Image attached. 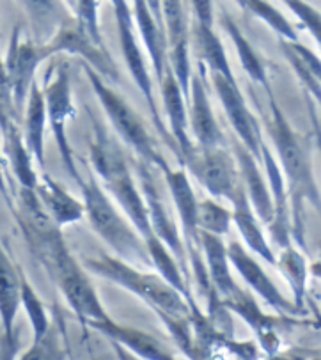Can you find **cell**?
I'll return each mask as SVG.
<instances>
[{"mask_svg":"<svg viewBox=\"0 0 321 360\" xmlns=\"http://www.w3.org/2000/svg\"><path fill=\"white\" fill-rule=\"evenodd\" d=\"M20 2L29 15L34 30L38 32V36H45L46 41L63 23L71 18V13L64 8L63 0H20Z\"/></svg>","mask_w":321,"mask_h":360,"instance_id":"cell-35","label":"cell"},{"mask_svg":"<svg viewBox=\"0 0 321 360\" xmlns=\"http://www.w3.org/2000/svg\"><path fill=\"white\" fill-rule=\"evenodd\" d=\"M144 243H146L148 254H150L151 266L157 268L158 275H160L164 281H167L172 288L180 291L185 298L190 304L194 300V295L190 291V284H188V277L183 274V268L178 263L174 256H172L171 250L165 247V243L162 242L160 238H157L155 234L144 238Z\"/></svg>","mask_w":321,"mask_h":360,"instance_id":"cell-30","label":"cell"},{"mask_svg":"<svg viewBox=\"0 0 321 360\" xmlns=\"http://www.w3.org/2000/svg\"><path fill=\"white\" fill-rule=\"evenodd\" d=\"M206 68L199 64V73H192L188 84L187 114L188 131L197 148H217L224 144V134L218 127L204 82Z\"/></svg>","mask_w":321,"mask_h":360,"instance_id":"cell-13","label":"cell"},{"mask_svg":"<svg viewBox=\"0 0 321 360\" xmlns=\"http://www.w3.org/2000/svg\"><path fill=\"white\" fill-rule=\"evenodd\" d=\"M245 11L254 15L256 18L263 20L272 30L279 34L280 39H288V41H299V32L295 27L289 23V20L268 2V0H247Z\"/></svg>","mask_w":321,"mask_h":360,"instance_id":"cell-38","label":"cell"},{"mask_svg":"<svg viewBox=\"0 0 321 360\" xmlns=\"http://www.w3.org/2000/svg\"><path fill=\"white\" fill-rule=\"evenodd\" d=\"M86 270L107 278L123 290L146 302L160 318L164 316H190L188 300L172 288L158 274L138 270V266L119 259L117 256L100 254L96 257H87L82 263Z\"/></svg>","mask_w":321,"mask_h":360,"instance_id":"cell-3","label":"cell"},{"mask_svg":"<svg viewBox=\"0 0 321 360\" xmlns=\"http://www.w3.org/2000/svg\"><path fill=\"white\" fill-rule=\"evenodd\" d=\"M229 202L232 205V224L238 227L247 249L261 257L266 263L275 264V252L270 247V242L266 240L265 233L261 229V222H259L258 215H256L251 202L247 199L245 190H243L242 185L238 186V190H236Z\"/></svg>","mask_w":321,"mask_h":360,"instance_id":"cell-22","label":"cell"},{"mask_svg":"<svg viewBox=\"0 0 321 360\" xmlns=\"http://www.w3.org/2000/svg\"><path fill=\"white\" fill-rule=\"evenodd\" d=\"M270 121L266 123L270 139L275 146L279 156V167L282 171L286 188H288L289 212H291L293 236L299 238L300 245H303L302 229V212L303 202H310L314 208H320V190L313 174V160H310L309 148L300 141L296 131L289 127L288 119L277 105L273 93L270 91Z\"/></svg>","mask_w":321,"mask_h":360,"instance_id":"cell-1","label":"cell"},{"mask_svg":"<svg viewBox=\"0 0 321 360\" xmlns=\"http://www.w3.org/2000/svg\"><path fill=\"white\" fill-rule=\"evenodd\" d=\"M0 195L4 197L6 202H8V206L11 208V212L15 213V201H13L11 193H9L8 190V183H6V174H4V165H2V156H0Z\"/></svg>","mask_w":321,"mask_h":360,"instance_id":"cell-43","label":"cell"},{"mask_svg":"<svg viewBox=\"0 0 321 360\" xmlns=\"http://www.w3.org/2000/svg\"><path fill=\"white\" fill-rule=\"evenodd\" d=\"M138 172H140L142 179V195L146 201L148 215H150V224L153 234L160 238L162 242L165 243L172 256L178 259L185 271H188V261H187V249H185V242L181 238L180 229L176 226L174 219L169 213L167 206H165L164 199H162L160 192H158V185L153 178V167L148 165L146 162L138 160Z\"/></svg>","mask_w":321,"mask_h":360,"instance_id":"cell-11","label":"cell"},{"mask_svg":"<svg viewBox=\"0 0 321 360\" xmlns=\"http://www.w3.org/2000/svg\"><path fill=\"white\" fill-rule=\"evenodd\" d=\"M211 82L236 137L261 162V146L265 142L263 141L261 127H259L258 119L252 114L251 108L247 107V101L243 98L242 91H240L238 82L228 80L221 75H211Z\"/></svg>","mask_w":321,"mask_h":360,"instance_id":"cell-10","label":"cell"},{"mask_svg":"<svg viewBox=\"0 0 321 360\" xmlns=\"http://www.w3.org/2000/svg\"><path fill=\"white\" fill-rule=\"evenodd\" d=\"M30 245L48 270L53 283L59 286L71 311L79 316V319L86 327L93 321L110 318L109 312L105 311L100 297L96 295V290L91 284V278L87 277L86 268L67 250L63 234L34 240L30 242Z\"/></svg>","mask_w":321,"mask_h":360,"instance_id":"cell-2","label":"cell"},{"mask_svg":"<svg viewBox=\"0 0 321 360\" xmlns=\"http://www.w3.org/2000/svg\"><path fill=\"white\" fill-rule=\"evenodd\" d=\"M284 4L288 6L289 9L293 11V15L302 22V25L309 30L310 34L314 36L316 43H320L321 39V16L320 11L316 8L306 2V0H282Z\"/></svg>","mask_w":321,"mask_h":360,"instance_id":"cell-40","label":"cell"},{"mask_svg":"<svg viewBox=\"0 0 321 360\" xmlns=\"http://www.w3.org/2000/svg\"><path fill=\"white\" fill-rule=\"evenodd\" d=\"M20 305L25 309L27 316H29L30 319V325H32V346L41 345V342L48 338L50 316L45 307V302L39 298V295L36 293V290H34L32 284L29 283V278L25 277L23 271L20 274Z\"/></svg>","mask_w":321,"mask_h":360,"instance_id":"cell-36","label":"cell"},{"mask_svg":"<svg viewBox=\"0 0 321 360\" xmlns=\"http://www.w3.org/2000/svg\"><path fill=\"white\" fill-rule=\"evenodd\" d=\"M277 270L284 275L293 291V305L296 311L303 309V300H306V284H307V261L306 256L296 249L293 243L282 247L279 256H275Z\"/></svg>","mask_w":321,"mask_h":360,"instance_id":"cell-34","label":"cell"},{"mask_svg":"<svg viewBox=\"0 0 321 360\" xmlns=\"http://www.w3.org/2000/svg\"><path fill=\"white\" fill-rule=\"evenodd\" d=\"M225 250H228L229 264H232V268L242 275L247 286L251 288L266 305H270L277 314L288 318V314L299 312L293 302H289L280 293L279 288L273 284L272 278L266 275L259 261L249 252V249H245L242 243L231 242L229 245H225Z\"/></svg>","mask_w":321,"mask_h":360,"instance_id":"cell-14","label":"cell"},{"mask_svg":"<svg viewBox=\"0 0 321 360\" xmlns=\"http://www.w3.org/2000/svg\"><path fill=\"white\" fill-rule=\"evenodd\" d=\"M160 15L167 36V63L180 84L185 98H188L190 84V30L183 0H160Z\"/></svg>","mask_w":321,"mask_h":360,"instance_id":"cell-9","label":"cell"},{"mask_svg":"<svg viewBox=\"0 0 321 360\" xmlns=\"http://www.w3.org/2000/svg\"><path fill=\"white\" fill-rule=\"evenodd\" d=\"M0 73H4V60L0 59Z\"/></svg>","mask_w":321,"mask_h":360,"instance_id":"cell-45","label":"cell"},{"mask_svg":"<svg viewBox=\"0 0 321 360\" xmlns=\"http://www.w3.org/2000/svg\"><path fill=\"white\" fill-rule=\"evenodd\" d=\"M232 226L231 210L222 206L213 197L197 202V227L199 231L217 234L224 238Z\"/></svg>","mask_w":321,"mask_h":360,"instance_id":"cell-37","label":"cell"},{"mask_svg":"<svg viewBox=\"0 0 321 360\" xmlns=\"http://www.w3.org/2000/svg\"><path fill=\"white\" fill-rule=\"evenodd\" d=\"M238 2V6H242V9H245V4H247V0H236Z\"/></svg>","mask_w":321,"mask_h":360,"instance_id":"cell-44","label":"cell"},{"mask_svg":"<svg viewBox=\"0 0 321 360\" xmlns=\"http://www.w3.org/2000/svg\"><path fill=\"white\" fill-rule=\"evenodd\" d=\"M23 110H25L23 141H25L27 149L32 155L34 162L41 169H45V128L48 121H46L45 96H43V91L39 89L36 80L30 86Z\"/></svg>","mask_w":321,"mask_h":360,"instance_id":"cell-28","label":"cell"},{"mask_svg":"<svg viewBox=\"0 0 321 360\" xmlns=\"http://www.w3.org/2000/svg\"><path fill=\"white\" fill-rule=\"evenodd\" d=\"M93 330L100 332L101 335L109 338L110 341L117 342V345L124 346L130 352H133L137 356H144V359H172V353L165 349V346L158 341L157 338H153L151 334L144 330H138V328L126 327V325H121L117 321H114L112 318L101 319V321H93V323L87 325Z\"/></svg>","mask_w":321,"mask_h":360,"instance_id":"cell-21","label":"cell"},{"mask_svg":"<svg viewBox=\"0 0 321 360\" xmlns=\"http://www.w3.org/2000/svg\"><path fill=\"white\" fill-rule=\"evenodd\" d=\"M79 186L82 190L86 217L94 233L116 252L119 259L133 266H151L150 254L142 236L131 222L121 217L96 178L91 176L87 181L80 179Z\"/></svg>","mask_w":321,"mask_h":360,"instance_id":"cell-4","label":"cell"},{"mask_svg":"<svg viewBox=\"0 0 321 360\" xmlns=\"http://www.w3.org/2000/svg\"><path fill=\"white\" fill-rule=\"evenodd\" d=\"M164 178L171 190L172 201H174L176 212L180 217L181 227L185 234V249L187 247H201L199 243V227H197V195H195L192 183L185 169H171L165 165L162 169Z\"/></svg>","mask_w":321,"mask_h":360,"instance_id":"cell-18","label":"cell"},{"mask_svg":"<svg viewBox=\"0 0 321 360\" xmlns=\"http://www.w3.org/2000/svg\"><path fill=\"white\" fill-rule=\"evenodd\" d=\"M71 91H73V87H71L70 71L64 66L50 68L48 73H46L45 89H43L46 105V121H48L50 128H52L53 139H55L57 148H59L64 167L70 172L71 178L79 183L82 178H80L79 169H77L70 139H67L66 134V124L70 123V119L77 115L75 105H73V93Z\"/></svg>","mask_w":321,"mask_h":360,"instance_id":"cell-6","label":"cell"},{"mask_svg":"<svg viewBox=\"0 0 321 360\" xmlns=\"http://www.w3.org/2000/svg\"><path fill=\"white\" fill-rule=\"evenodd\" d=\"M91 164L94 172L103 179V183L112 181L117 176L130 172L128 158L123 149L110 134L105 130L103 124L98 123L93 115V141H91Z\"/></svg>","mask_w":321,"mask_h":360,"instance_id":"cell-23","label":"cell"},{"mask_svg":"<svg viewBox=\"0 0 321 360\" xmlns=\"http://www.w3.org/2000/svg\"><path fill=\"white\" fill-rule=\"evenodd\" d=\"M46 43L52 49L53 56L57 53L79 56L84 63L94 68L103 78H114V82L119 80V73H117V68L109 50L105 49V45L94 43L73 16L66 23H63Z\"/></svg>","mask_w":321,"mask_h":360,"instance_id":"cell-12","label":"cell"},{"mask_svg":"<svg viewBox=\"0 0 321 360\" xmlns=\"http://www.w3.org/2000/svg\"><path fill=\"white\" fill-rule=\"evenodd\" d=\"M183 164L211 197L231 201V197L242 185L235 156L222 146L206 149L195 146Z\"/></svg>","mask_w":321,"mask_h":360,"instance_id":"cell-8","label":"cell"},{"mask_svg":"<svg viewBox=\"0 0 321 360\" xmlns=\"http://www.w3.org/2000/svg\"><path fill=\"white\" fill-rule=\"evenodd\" d=\"M194 8L195 23L204 27H213V0H190Z\"/></svg>","mask_w":321,"mask_h":360,"instance_id":"cell-41","label":"cell"},{"mask_svg":"<svg viewBox=\"0 0 321 360\" xmlns=\"http://www.w3.org/2000/svg\"><path fill=\"white\" fill-rule=\"evenodd\" d=\"M232 153H235L240 181H242L243 190H245L247 199H249L252 210L258 215L259 222L268 226L273 217V205L266 179L258 165L259 160L240 141L232 142Z\"/></svg>","mask_w":321,"mask_h":360,"instance_id":"cell-17","label":"cell"},{"mask_svg":"<svg viewBox=\"0 0 321 360\" xmlns=\"http://www.w3.org/2000/svg\"><path fill=\"white\" fill-rule=\"evenodd\" d=\"M0 130H2V139H4V155L11 165L13 172H15L20 188L36 190L39 178L36 174V169H34V158L27 149L23 134L16 127L15 119L2 124Z\"/></svg>","mask_w":321,"mask_h":360,"instance_id":"cell-29","label":"cell"},{"mask_svg":"<svg viewBox=\"0 0 321 360\" xmlns=\"http://www.w3.org/2000/svg\"><path fill=\"white\" fill-rule=\"evenodd\" d=\"M53 57L48 43H36L32 39H22V25L13 29L11 43L4 60V73L11 89L13 103L16 112L25 107L29 89L34 82L36 71L43 60Z\"/></svg>","mask_w":321,"mask_h":360,"instance_id":"cell-7","label":"cell"},{"mask_svg":"<svg viewBox=\"0 0 321 360\" xmlns=\"http://www.w3.org/2000/svg\"><path fill=\"white\" fill-rule=\"evenodd\" d=\"M112 2L114 13H116V23H133L131 8L128 6V0H110Z\"/></svg>","mask_w":321,"mask_h":360,"instance_id":"cell-42","label":"cell"},{"mask_svg":"<svg viewBox=\"0 0 321 360\" xmlns=\"http://www.w3.org/2000/svg\"><path fill=\"white\" fill-rule=\"evenodd\" d=\"M20 274L22 268L0 243V327L4 332V346L15 345V323L20 311Z\"/></svg>","mask_w":321,"mask_h":360,"instance_id":"cell-20","label":"cell"},{"mask_svg":"<svg viewBox=\"0 0 321 360\" xmlns=\"http://www.w3.org/2000/svg\"><path fill=\"white\" fill-rule=\"evenodd\" d=\"M105 188L112 193L114 199L117 201V205H119L121 208H123V212L126 213L131 226L137 229V233L140 234L142 240L153 234V229H151L150 224V215H148L146 201H144V195L140 193V190L135 185V179L133 176H131V172L117 176L112 181L105 183Z\"/></svg>","mask_w":321,"mask_h":360,"instance_id":"cell-27","label":"cell"},{"mask_svg":"<svg viewBox=\"0 0 321 360\" xmlns=\"http://www.w3.org/2000/svg\"><path fill=\"white\" fill-rule=\"evenodd\" d=\"M36 193L55 226H71L86 217L84 202L71 195L60 183L53 181L48 174H43V178L38 181Z\"/></svg>","mask_w":321,"mask_h":360,"instance_id":"cell-24","label":"cell"},{"mask_svg":"<svg viewBox=\"0 0 321 360\" xmlns=\"http://www.w3.org/2000/svg\"><path fill=\"white\" fill-rule=\"evenodd\" d=\"M222 304L229 309V312L238 314L240 318L254 330L259 346H261L266 353L275 355L277 349H279L280 346L279 335H277L275 330L277 319L273 318V316L265 314L251 293H247V291H243L242 288H240V290H236L231 297L224 298Z\"/></svg>","mask_w":321,"mask_h":360,"instance_id":"cell-19","label":"cell"},{"mask_svg":"<svg viewBox=\"0 0 321 360\" xmlns=\"http://www.w3.org/2000/svg\"><path fill=\"white\" fill-rule=\"evenodd\" d=\"M280 50L284 57L288 59L289 66L300 78V82L306 86L310 94H314L316 101H320V77H321V63L320 57L303 46L300 41H288L280 39Z\"/></svg>","mask_w":321,"mask_h":360,"instance_id":"cell-31","label":"cell"},{"mask_svg":"<svg viewBox=\"0 0 321 360\" xmlns=\"http://www.w3.org/2000/svg\"><path fill=\"white\" fill-rule=\"evenodd\" d=\"M64 2H66V4L70 6V8H73V2H75V0H64Z\"/></svg>","mask_w":321,"mask_h":360,"instance_id":"cell-46","label":"cell"},{"mask_svg":"<svg viewBox=\"0 0 321 360\" xmlns=\"http://www.w3.org/2000/svg\"><path fill=\"white\" fill-rule=\"evenodd\" d=\"M221 23L222 27H224L225 32H228V36L231 37V41L232 45H235L236 53H238V59L240 63H242V68L245 70V73L249 75V78H251L252 82L259 84V86L265 87L266 93H270L272 87H270L268 84V71H266V66L263 64V60L259 59L258 53H256L252 43L247 39L245 34L242 32V29L235 23V20L229 15H225V13H222Z\"/></svg>","mask_w":321,"mask_h":360,"instance_id":"cell-33","label":"cell"},{"mask_svg":"<svg viewBox=\"0 0 321 360\" xmlns=\"http://www.w3.org/2000/svg\"><path fill=\"white\" fill-rule=\"evenodd\" d=\"M131 15H133V23L138 27V32H140L142 43H144L148 50V56H150L151 63H153L157 78L160 80L165 71V66H167L169 50L164 25L153 15L148 0H133Z\"/></svg>","mask_w":321,"mask_h":360,"instance_id":"cell-25","label":"cell"},{"mask_svg":"<svg viewBox=\"0 0 321 360\" xmlns=\"http://www.w3.org/2000/svg\"><path fill=\"white\" fill-rule=\"evenodd\" d=\"M160 82V93L162 101H164L165 114L169 117V127H171V135L174 139L176 155L183 164L185 160L192 155L195 149L194 141L188 131V114H187V98H185L183 91H181L180 84L176 80L174 73H172L171 66H165L164 75L158 80Z\"/></svg>","mask_w":321,"mask_h":360,"instance_id":"cell-16","label":"cell"},{"mask_svg":"<svg viewBox=\"0 0 321 360\" xmlns=\"http://www.w3.org/2000/svg\"><path fill=\"white\" fill-rule=\"evenodd\" d=\"M82 70L86 73L87 80H89L91 87H93L94 94H96L98 101L103 107L105 114L116 128L117 135L137 153L142 162H146L151 167H157L162 171L165 165H169L164 156H162L160 149H158L157 141L148 131L146 124L142 123L140 115L133 110V107L105 82V78L94 68H91L84 60Z\"/></svg>","mask_w":321,"mask_h":360,"instance_id":"cell-5","label":"cell"},{"mask_svg":"<svg viewBox=\"0 0 321 360\" xmlns=\"http://www.w3.org/2000/svg\"><path fill=\"white\" fill-rule=\"evenodd\" d=\"M71 13L75 22L86 30V34L94 43L105 45L100 30V20H98V0H75Z\"/></svg>","mask_w":321,"mask_h":360,"instance_id":"cell-39","label":"cell"},{"mask_svg":"<svg viewBox=\"0 0 321 360\" xmlns=\"http://www.w3.org/2000/svg\"><path fill=\"white\" fill-rule=\"evenodd\" d=\"M194 45L197 49V56L201 64L211 71V75H221L228 80H236L231 66H229L228 56H225L224 45L221 37L213 32V27H204L195 23L192 29Z\"/></svg>","mask_w":321,"mask_h":360,"instance_id":"cell-32","label":"cell"},{"mask_svg":"<svg viewBox=\"0 0 321 360\" xmlns=\"http://www.w3.org/2000/svg\"><path fill=\"white\" fill-rule=\"evenodd\" d=\"M199 243H201V252L202 257H204L211 286L215 288L221 300L231 297L236 290H240V286L231 275L228 250H225V243L222 236L199 231Z\"/></svg>","mask_w":321,"mask_h":360,"instance_id":"cell-26","label":"cell"},{"mask_svg":"<svg viewBox=\"0 0 321 360\" xmlns=\"http://www.w3.org/2000/svg\"><path fill=\"white\" fill-rule=\"evenodd\" d=\"M261 164L265 165L266 176L268 179L270 195H272L273 205V217L268 224L270 234H272V242L277 247H286L291 243L293 227H291V212H289V199L286 181H284L282 171L279 167V162L272 155L266 144L263 142L261 146Z\"/></svg>","mask_w":321,"mask_h":360,"instance_id":"cell-15","label":"cell"}]
</instances>
